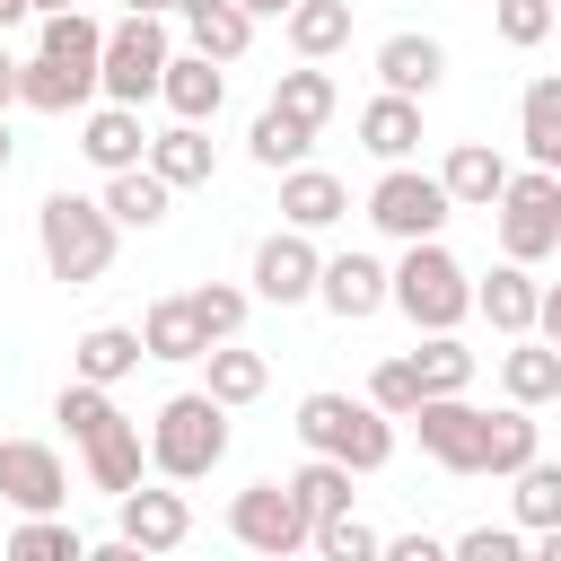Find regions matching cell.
Segmentation results:
<instances>
[{
	"label": "cell",
	"mask_w": 561,
	"mask_h": 561,
	"mask_svg": "<svg viewBox=\"0 0 561 561\" xmlns=\"http://www.w3.org/2000/svg\"><path fill=\"white\" fill-rule=\"evenodd\" d=\"M219 456H228V403L219 394H167L149 421V465L175 482H202Z\"/></svg>",
	"instance_id": "1"
},
{
	"label": "cell",
	"mask_w": 561,
	"mask_h": 561,
	"mask_svg": "<svg viewBox=\"0 0 561 561\" xmlns=\"http://www.w3.org/2000/svg\"><path fill=\"white\" fill-rule=\"evenodd\" d=\"M61 421H70V438L88 447L96 491H114V500H123V491L140 482V430L114 412V394H105V386H88V377H79V386H61Z\"/></svg>",
	"instance_id": "2"
},
{
	"label": "cell",
	"mask_w": 561,
	"mask_h": 561,
	"mask_svg": "<svg viewBox=\"0 0 561 561\" xmlns=\"http://www.w3.org/2000/svg\"><path fill=\"white\" fill-rule=\"evenodd\" d=\"M35 237H44V272L53 280H96L105 263H114V210L105 202H79V193H53L44 210H35Z\"/></svg>",
	"instance_id": "3"
},
{
	"label": "cell",
	"mask_w": 561,
	"mask_h": 561,
	"mask_svg": "<svg viewBox=\"0 0 561 561\" xmlns=\"http://www.w3.org/2000/svg\"><path fill=\"white\" fill-rule=\"evenodd\" d=\"M386 298L421 324V333H456V316L473 307V280L456 272V254L447 245H430V237H412V254L386 272Z\"/></svg>",
	"instance_id": "4"
},
{
	"label": "cell",
	"mask_w": 561,
	"mask_h": 561,
	"mask_svg": "<svg viewBox=\"0 0 561 561\" xmlns=\"http://www.w3.org/2000/svg\"><path fill=\"white\" fill-rule=\"evenodd\" d=\"M298 438L316 456H342L351 473H377L394 456V430L377 421V403H351V394H307L298 403Z\"/></svg>",
	"instance_id": "5"
},
{
	"label": "cell",
	"mask_w": 561,
	"mask_h": 561,
	"mask_svg": "<svg viewBox=\"0 0 561 561\" xmlns=\"http://www.w3.org/2000/svg\"><path fill=\"white\" fill-rule=\"evenodd\" d=\"M500 245H508V263H535L561 245V175L552 167L500 184Z\"/></svg>",
	"instance_id": "6"
},
{
	"label": "cell",
	"mask_w": 561,
	"mask_h": 561,
	"mask_svg": "<svg viewBox=\"0 0 561 561\" xmlns=\"http://www.w3.org/2000/svg\"><path fill=\"white\" fill-rule=\"evenodd\" d=\"M158 70H167V35H158V18H149V9H131V18L105 35L96 88H105L114 105H140V96H158Z\"/></svg>",
	"instance_id": "7"
},
{
	"label": "cell",
	"mask_w": 561,
	"mask_h": 561,
	"mask_svg": "<svg viewBox=\"0 0 561 561\" xmlns=\"http://www.w3.org/2000/svg\"><path fill=\"white\" fill-rule=\"evenodd\" d=\"M403 421L421 430V447H430L447 473H482V456H491V412H473V403H456V394H421Z\"/></svg>",
	"instance_id": "8"
},
{
	"label": "cell",
	"mask_w": 561,
	"mask_h": 561,
	"mask_svg": "<svg viewBox=\"0 0 561 561\" xmlns=\"http://www.w3.org/2000/svg\"><path fill=\"white\" fill-rule=\"evenodd\" d=\"M447 210H456L447 184H438V175H412L403 158H394V167L377 175V193H368V219H377L386 237H403V245H412V237H438Z\"/></svg>",
	"instance_id": "9"
},
{
	"label": "cell",
	"mask_w": 561,
	"mask_h": 561,
	"mask_svg": "<svg viewBox=\"0 0 561 561\" xmlns=\"http://www.w3.org/2000/svg\"><path fill=\"white\" fill-rule=\"evenodd\" d=\"M228 535H237V543H254V552H298V543L316 535V517L298 508V491H289V482H254V491H237Z\"/></svg>",
	"instance_id": "10"
},
{
	"label": "cell",
	"mask_w": 561,
	"mask_h": 561,
	"mask_svg": "<svg viewBox=\"0 0 561 561\" xmlns=\"http://www.w3.org/2000/svg\"><path fill=\"white\" fill-rule=\"evenodd\" d=\"M61 491H70V482H61V456H53L44 438H0V500H9V508L35 517V508H61Z\"/></svg>",
	"instance_id": "11"
},
{
	"label": "cell",
	"mask_w": 561,
	"mask_h": 561,
	"mask_svg": "<svg viewBox=\"0 0 561 561\" xmlns=\"http://www.w3.org/2000/svg\"><path fill=\"white\" fill-rule=\"evenodd\" d=\"M316 245H307V228H289V237H263L254 245V289L272 298V307H298V298H316Z\"/></svg>",
	"instance_id": "12"
},
{
	"label": "cell",
	"mask_w": 561,
	"mask_h": 561,
	"mask_svg": "<svg viewBox=\"0 0 561 561\" xmlns=\"http://www.w3.org/2000/svg\"><path fill=\"white\" fill-rule=\"evenodd\" d=\"M316 298H324L342 324H359V316L386 307V263H368V254H333V263L316 272Z\"/></svg>",
	"instance_id": "13"
},
{
	"label": "cell",
	"mask_w": 561,
	"mask_h": 561,
	"mask_svg": "<svg viewBox=\"0 0 561 561\" xmlns=\"http://www.w3.org/2000/svg\"><path fill=\"white\" fill-rule=\"evenodd\" d=\"M184 526H193V508L175 500V491H123V543L131 552H175L184 543Z\"/></svg>",
	"instance_id": "14"
},
{
	"label": "cell",
	"mask_w": 561,
	"mask_h": 561,
	"mask_svg": "<svg viewBox=\"0 0 561 561\" xmlns=\"http://www.w3.org/2000/svg\"><path fill=\"white\" fill-rule=\"evenodd\" d=\"M88 96H96V79L70 70V61H53V53L18 61V105H35V114H70V105H88Z\"/></svg>",
	"instance_id": "15"
},
{
	"label": "cell",
	"mask_w": 561,
	"mask_h": 561,
	"mask_svg": "<svg viewBox=\"0 0 561 561\" xmlns=\"http://www.w3.org/2000/svg\"><path fill=\"white\" fill-rule=\"evenodd\" d=\"M438 70H447V53H438L430 35H386V44H377V79H386L394 96H430Z\"/></svg>",
	"instance_id": "16"
},
{
	"label": "cell",
	"mask_w": 561,
	"mask_h": 561,
	"mask_svg": "<svg viewBox=\"0 0 561 561\" xmlns=\"http://www.w3.org/2000/svg\"><path fill=\"white\" fill-rule=\"evenodd\" d=\"M280 210H289V228H333V219L351 210V193H342V175H324V167H289V175H280Z\"/></svg>",
	"instance_id": "17"
},
{
	"label": "cell",
	"mask_w": 561,
	"mask_h": 561,
	"mask_svg": "<svg viewBox=\"0 0 561 561\" xmlns=\"http://www.w3.org/2000/svg\"><path fill=\"white\" fill-rule=\"evenodd\" d=\"M158 96H167V105H175L184 123H202V114H219V96H228V88H219L210 53H184V61L167 53V70H158Z\"/></svg>",
	"instance_id": "18"
},
{
	"label": "cell",
	"mask_w": 561,
	"mask_h": 561,
	"mask_svg": "<svg viewBox=\"0 0 561 561\" xmlns=\"http://www.w3.org/2000/svg\"><path fill=\"white\" fill-rule=\"evenodd\" d=\"M438 184H447V202H473V210H491V202H500V184H508V167H500V149L465 140V149H447Z\"/></svg>",
	"instance_id": "19"
},
{
	"label": "cell",
	"mask_w": 561,
	"mask_h": 561,
	"mask_svg": "<svg viewBox=\"0 0 561 561\" xmlns=\"http://www.w3.org/2000/svg\"><path fill=\"white\" fill-rule=\"evenodd\" d=\"M167 175L158 167H114V184H105V210H114V228H158L167 219Z\"/></svg>",
	"instance_id": "20"
},
{
	"label": "cell",
	"mask_w": 561,
	"mask_h": 561,
	"mask_svg": "<svg viewBox=\"0 0 561 561\" xmlns=\"http://www.w3.org/2000/svg\"><path fill=\"white\" fill-rule=\"evenodd\" d=\"M140 351H149V359H202V351H210V333H202L193 298H158V307H149V324H140Z\"/></svg>",
	"instance_id": "21"
},
{
	"label": "cell",
	"mask_w": 561,
	"mask_h": 561,
	"mask_svg": "<svg viewBox=\"0 0 561 561\" xmlns=\"http://www.w3.org/2000/svg\"><path fill=\"white\" fill-rule=\"evenodd\" d=\"M517 140H526V158H535V167H552V158H561V70H543V79L517 96Z\"/></svg>",
	"instance_id": "22"
},
{
	"label": "cell",
	"mask_w": 561,
	"mask_h": 561,
	"mask_svg": "<svg viewBox=\"0 0 561 561\" xmlns=\"http://www.w3.org/2000/svg\"><path fill=\"white\" fill-rule=\"evenodd\" d=\"M359 140H368V149H377L386 167H394V158H412V149H421V105L386 88V96H377V105L359 114Z\"/></svg>",
	"instance_id": "23"
},
{
	"label": "cell",
	"mask_w": 561,
	"mask_h": 561,
	"mask_svg": "<svg viewBox=\"0 0 561 561\" xmlns=\"http://www.w3.org/2000/svg\"><path fill=\"white\" fill-rule=\"evenodd\" d=\"M79 149L114 175V167H140V158H149V131H140L131 105H105V114H88V140H79Z\"/></svg>",
	"instance_id": "24"
},
{
	"label": "cell",
	"mask_w": 561,
	"mask_h": 561,
	"mask_svg": "<svg viewBox=\"0 0 561 561\" xmlns=\"http://www.w3.org/2000/svg\"><path fill=\"white\" fill-rule=\"evenodd\" d=\"M535 298H543V289L526 280V263H500V272L473 289V307H482L500 333H526V324H535Z\"/></svg>",
	"instance_id": "25"
},
{
	"label": "cell",
	"mask_w": 561,
	"mask_h": 561,
	"mask_svg": "<svg viewBox=\"0 0 561 561\" xmlns=\"http://www.w3.org/2000/svg\"><path fill=\"white\" fill-rule=\"evenodd\" d=\"M149 351H140V333L131 324H96V333H79V377L88 386H114V377H131Z\"/></svg>",
	"instance_id": "26"
},
{
	"label": "cell",
	"mask_w": 561,
	"mask_h": 561,
	"mask_svg": "<svg viewBox=\"0 0 561 561\" xmlns=\"http://www.w3.org/2000/svg\"><path fill=\"white\" fill-rule=\"evenodd\" d=\"M500 386H508V403H552L561 394V351L552 342H517L500 359Z\"/></svg>",
	"instance_id": "27"
},
{
	"label": "cell",
	"mask_w": 561,
	"mask_h": 561,
	"mask_svg": "<svg viewBox=\"0 0 561 561\" xmlns=\"http://www.w3.org/2000/svg\"><path fill=\"white\" fill-rule=\"evenodd\" d=\"M289 44L307 61H324L333 44H351V0H289Z\"/></svg>",
	"instance_id": "28"
},
{
	"label": "cell",
	"mask_w": 561,
	"mask_h": 561,
	"mask_svg": "<svg viewBox=\"0 0 561 561\" xmlns=\"http://www.w3.org/2000/svg\"><path fill=\"white\" fill-rule=\"evenodd\" d=\"M44 53L96 79V61H105V26H96V18H79V9H44Z\"/></svg>",
	"instance_id": "29"
},
{
	"label": "cell",
	"mask_w": 561,
	"mask_h": 561,
	"mask_svg": "<svg viewBox=\"0 0 561 561\" xmlns=\"http://www.w3.org/2000/svg\"><path fill=\"white\" fill-rule=\"evenodd\" d=\"M184 26H193V53H210V61H237V53H245V35H254V18H245L237 0L184 9Z\"/></svg>",
	"instance_id": "30"
},
{
	"label": "cell",
	"mask_w": 561,
	"mask_h": 561,
	"mask_svg": "<svg viewBox=\"0 0 561 561\" xmlns=\"http://www.w3.org/2000/svg\"><path fill=\"white\" fill-rule=\"evenodd\" d=\"M149 167H158L167 184H210V140H202V123L158 131V140H149Z\"/></svg>",
	"instance_id": "31"
},
{
	"label": "cell",
	"mask_w": 561,
	"mask_h": 561,
	"mask_svg": "<svg viewBox=\"0 0 561 561\" xmlns=\"http://www.w3.org/2000/svg\"><path fill=\"white\" fill-rule=\"evenodd\" d=\"M289 491H298L307 517H333V508H351V465H342V456H316V465L289 473Z\"/></svg>",
	"instance_id": "32"
},
{
	"label": "cell",
	"mask_w": 561,
	"mask_h": 561,
	"mask_svg": "<svg viewBox=\"0 0 561 561\" xmlns=\"http://www.w3.org/2000/svg\"><path fill=\"white\" fill-rule=\"evenodd\" d=\"M412 368H421V394H456V386L473 377V351H465L456 333H430V342L412 351Z\"/></svg>",
	"instance_id": "33"
},
{
	"label": "cell",
	"mask_w": 561,
	"mask_h": 561,
	"mask_svg": "<svg viewBox=\"0 0 561 561\" xmlns=\"http://www.w3.org/2000/svg\"><path fill=\"white\" fill-rule=\"evenodd\" d=\"M202 359H210V394H219V403H254L263 377H272L263 351H228V342H219V351H202Z\"/></svg>",
	"instance_id": "34"
},
{
	"label": "cell",
	"mask_w": 561,
	"mask_h": 561,
	"mask_svg": "<svg viewBox=\"0 0 561 561\" xmlns=\"http://www.w3.org/2000/svg\"><path fill=\"white\" fill-rule=\"evenodd\" d=\"M307 140H316V131H307L298 114H280V105H263V114H254V158H263V167H298V158H307Z\"/></svg>",
	"instance_id": "35"
},
{
	"label": "cell",
	"mask_w": 561,
	"mask_h": 561,
	"mask_svg": "<svg viewBox=\"0 0 561 561\" xmlns=\"http://www.w3.org/2000/svg\"><path fill=\"white\" fill-rule=\"evenodd\" d=\"M517 517L526 526H561V465H543V456L517 465Z\"/></svg>",
	"instance_id": "36"
},
{
	"label": "cell",
	"mask_w": 561,
	"mask_h": 561,
	"mask_svg": "<svg viewBox=\"0 0 561 561\" xmlns=\"http://www.w3.org/2000/svg\"><path fill=\"white\" fill-rule=\"evenodd\" d=\"M9 552H18V561H79L88 543H79L70 526H53V508H35V517H26L18 535H9Z\"/></svg>",
	"instance_id": "37"
},
{
	"label": "cell",
	"mask_w": 561,
	"mask_h": 561,
	"mask_svg": "<svg viewBox=\"0 0 561 561\" xmlns=\"http://www.w3.org/2000/svg\"><path fill=\"white\" fill-rule=\"evenodd\" d=\"M272 105H280V114H298V123L316 131V123L333 114V79H324V70H280V96H272Z\"/></svg>",
	"instance_id": "38"
},
{
	"label": "cell",
	"mask_w": 561,
	"mask_h": 561,
	"mask_svg": "<svg viewBox=\"0 0 561 561\" xmlns=\"http://www.w3.org/2000/svg\"><path fill=\"white\" fill-rule=\"evenodd\" d=\"M535 456V421H526V403L517 412H491V456H482V473H517Z\"/></svg>",
	"instance_id": "39"
},
{
	"label": "cell",
	"mask_w": 561,
	"mask_h": 561,
	"mask_svg": "<svg viewBox=\"0 0 561 561\" xmlns=\"http://www.w3.org/2000/svg\"><path fill=\"white\" fill-rule=\"evenodd\" d=\"M184 298H193V316H202L210 342H228V333L245 324V289H228V280H202V289H184Z\"/></svg>",
	"instance_id": "40"
},
{
	"label": "cell",
	"mask_w": 561,
	"mask_h": 561,
	"mask_svg": "<svg viewBox=\"0 0 561 561\" xmlns=\"http://www.w3.org/2000/svg\"><path fill=\"white\" fill-rule=\"evenodd\" d=\"M307 543H316V552H333V561H368V552H377V535H368V526H359L351 508L316 517V535H307Z\"/></svg>",
	"instance_id": "41"
},
{
	"label": "cell",
	"mask_w": 561,
	"mask_h": 561,
	"mask_svg": "<svg viewBox=\"0 0 561 561\" xmlns=\"http://www.w3.org/2000/svg\"><path fill=\"white\" fill-rule=\"evenodd\" d=\"M368 403H377V412H412V403H421V368H412V359H386V368L368 377Z\"/></svg>",
	"instance_id": "42"
},
{
	"label": "cell",
	"mask_w": 561,
	"mask_h": 561,
	"mask_svg": "<svg viewBox=\"0 0 561 561\" xmlns=\"http://www.w3.org/2000/svg\"><path fill=\"white\" fill-rule=\"evenodd\" d=\"M500 35L508 44H543L552 35V0H500Z\"/></svg>",
	"instance_id": "43"
},
{
	"label": "cell",
	"mask_w": 561,
	"mask_h": 561,
	"mask_svg": "<svg viewBox=\"0 0 561 561\" xmlns=\"http://www.w3.org/2000/svg\"><path fill=\"white\" fill-rule=\"evenodd\" d=\"M456 552H465V561H517V535H508V526H473Z\"/></svg>",
	"instance_id": "44"
},
{
	"label": "cell",
	"mask_w": 561,
	"mask_h": 561,
	"mask_svg": "<svg viewBox=\"0 0 561 561\" xmlns=\"http://www.w3.org/2000/svg\"><path fill=\"white\" fill-rule=\"evenodd\" d=\"M535 324H543V342H552V351H561V280H552V289H543V298H535Z\"/></svg>",
	"instance_id": "45"
},
{
	"label": "cell",
	"mask_w": 561,
	"mask_h": 561,
	"mask_svg": "<svg viewBox=\"0 0 561 561\" xmlns=\"http://www.w3.org/2000/svg\"><path fill=\"white\" fill-rule=\"evenodd\" d=\"M245 18H289V0H237Z\"/></svg>",
	"instance_id": "46"
},
{
	"label": "cell",
	"mask_w": 561,
	"mask_h": 561,
	"mask_svg": "<svg viewBox=\"0 0 561 561\" xmlns=\"http://www.w3.org/2000/svg\"><path fill=\"white\" fill-rule=\"evenodd\" d=\"M9 96H18V61L0 53V105H9Z\"/></svg>",
	"instance_id": "47"
},
{
	"label": "cell",
	"mask_w": 561,
	"mask_h": 561,
	"mask_svg": "<svg viewBox=\"0 0 561 561\" xmlns=\"http://www.w3.org/2000/svg\"><path fill=\"white\" fill-rule=\"evenodd\" d=\"M543 535V561H561V526H535Z\"/></svg>",
	"instance_id": "48"
},
{
	"label": "cell",
	"mask_w": 561,
	"mask_h": 561,
	"mask_svg": "<svg viewBox=\"0 0 561 561\" xmlns=\"http://www.w3.org/2000/svg\"><path fill=\"white\" fill-rule=\"evenodd\" d=\"M9 18H26V0H0V26H9Z\"/></svg>",
	"instance_id": "49"
},
{
	"label": "cell",
	"mask_w": 561,
	"mask_h": 561,
	"mask_svg": "<svg viewBox=\"0 0 561 561\" xmlns=\"http://www.w3.org/2000/svg\"><path fill=\"white\" fill-rule=\"evenodd\" d=\"M131 9H149V18H158V9H175V0H131Z\"/></svg>",
	"instance_id": "50"
},
{
	"label": "cell",
	"mask_w": 561,
	"mask_h": 561,
	"mask_svg": "<svg viewBox=\"0 0 561 561\" xmlns=\"http://www.w3.org/2000/svg\"><path fill=\"white\" fill-rule=\"evenodd\" d=\"M26 9H70V0H26Z\"/></svg>",
	"instance_id": "51"
},
{
	"label": "cell",
	"mask_w": 561,
	"mask_h": 561,
	"mask_svg": "<svg viewBox=\"0 0 561 561\" xmlns=\"http://www.w3.org/2000/svg\"><path fill=\"white\" fill-rule=\"evenodd\" d=\"M0 167H9V123H0Z\"/></svg>",
	"instance_id": "52"
},
{
	"label": "cell",
	"mask_w": 561,
	"mask_h": 561,
	"mask_svg": "<svg viewBox=\"0 0 561 561\" xmlns=\"http://www.w3.org/2000/svg\"><path fill=\"white\" fill-rule=\"evenodd\" d=\"M552 175H561V158H552Z\"/></svg>",
	"instance_id": "53"
}]
</instances>
